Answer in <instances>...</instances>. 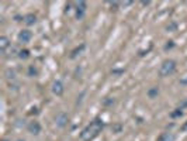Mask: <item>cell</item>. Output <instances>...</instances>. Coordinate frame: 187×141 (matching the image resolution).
Wrapping results in <instances>:
<instances>
[{
	"mask_svg": "<svg viewBox=\"0 0 187 141\" xmlns=\"http://www.w3.org/2000/svg\"><path fill=\"white\" fill-rule=\"evenodd\" d=\"M173 69H174V62H173V61H166V62L163 63L162 69H160V74H162V75H167V74L172 72Z\"/></svg>",
	"mask_w": 187,
	"mask_h": 141,
	"instance_id": "1",
	"label": "cell"
},
{
	"mask_svg": "<svg viewBox=\"0 0 187 141\" xmlns=\"http://www.w3.org/2000/svg\"><path fill=\"white\" fill-rule=\"evenodd\" d=\"M30 35H31L30 33H21V34H20V40H28V38H30Z\"/></svg>",
	"mask_w": 187,
	"mask_h": 141,
	"instance_id": "2",
	"label": "cell"
}]
</instances>
